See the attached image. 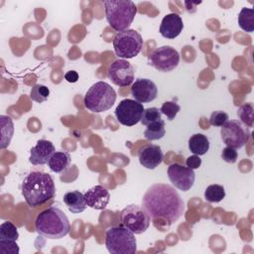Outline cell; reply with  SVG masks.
Segmentation results:
<instances>
[{
    "label": "cell",
    "instance_id": "cell-1",
    "mask_svg": "<svg viewBox=\"0 0 254 254\" xmlns=\"http://www.w3.org/2000/svg\"><path fill=\"white\" fill-rule=\"evenodd\" d=\"M142 206L153 219L176 222L183 214L185 203L179 192L170 185L154 184L145 192Z\"/></svg>",
    "mask_w": 254,
    "mask_h": 254
},
{
    "label": "cell",
    "instance_id": "cell-2",
    "mask_svg": "<svg viewBox=\"0 0 254 254\" xmlns=\"http://www.w3.org/2000/svg\"><path fill=\"white\" fill-rule=\"evenodd\" d=\"M22 194L31 207H37L56 194V187L53 178L42 171L30 172L22 182Z\"/></svg>",
    "mask_w": 254,
    "mask_h": 254
},
{
    "label": "cell",
    "instance_id": "cell-3",
    "mask_svg": "<svg viewBox=\"0 0 254 254\" xmlns=\"http://www.w3.org/2000/svg\"><path fill=\"white\" fill-rule=\"evenodd\" d=\"M35 228L40 235L46 238L61 239L69 232L70 224L62 209L51 206L37 215Z\"/></svg>",
    "mask_w": 254,
    "mask_h": 254
},
{
    "label": "cell",
    "instance_id": "cell-4",
    "mask_svg": "<svg viewBox=\"0 0 254 254\" xmlns=\"http://www.w3.org/2000/svg\"><path fill=\"white\" fill-rule=\"evenodd\" d=\"M103 5L110 27L117 32L128 30L137 13L135 3L130 0H106Z\"/></svg>",
    "mask_w": 254,
    "mask_h": 254
},
{
    "label": "cell",
    "instance_id": "cell-5",
    "mask_svg": "<svg viewBox=\"0 0 254 254\" xmlns=\"http://www.w3.org/2000/svg\"><path fill=\"white\" fill-rule=\"evenodd\" d=\"M116 100V92L105 81H97L86 91L83 103L85 107L95 113L110 109Z\"/></svg>",
    "mask_w": 254,
    "mask_h": 254
},
{
    "label": "cell",
    "instance_id": "cell-6",
    "mask_svg": "<svg viewBox=\"0 0 254 254\" xmlns=\"http://www.w3.org/2000/svg\"><path fill=\"white\" fill-rule=\"evenodd\" d=\"M105 246L111 254H134L137 242L134 233L125 226H113L105 232Z\"/></svg>",
    "mask_w": 254,
    "mask_h": 254
},
{
    "label": "cell",
    "instance_id": "cell-7",
    "mask_svg": "<svg viewBox=\"0 0 254 254\" xmlns=\"http://www.w3.org/2000/svg\"><path fill=\"white\" fill-rule=\"evenodd\" d=\"M142 48V36L132 29L118 32L113 39L114 52L117 57L123 60L136 57L141 52Z\"/></svg>",
    "mask_w": 254,
    "mask_h": 254
},
{
    "label": "cell",
    "instance_id": "cell-8",
    "mask_svg": "<svg viewBox=\"0 0 254 254\" xmlns=\"http://www.w3.org/2000/svg\"><path fill=\"white\" fill-rule=\"evenodd\" d=\"M121 222L134 234H141L148 229L151 217L143 206L129 204L121 211Z\"/></svg>",
    "mask_w": 254,
    "mask_h": 254
},
{
    "label": "cell",
    "instance_id": "cell-9",
    "mask_svg": "<svg viewBox=\"0 0 254 254\" xmlns=\"http://www.w3.org/2000/svg\"><path fill=\"white\" fill-rule=\"evenodd\" d=\"M220 134L226 146L240 149L248 142L251 133L249 127L243 125L240 121L228 120L221 126Z\"/></svg>",
    "mask_w": 254,
    "mask_h": 254
},
{
    "label": "cell",
    "instance_id": "cell-10",
    "mask_svg": "<svg viewBox=\"0 0 254 254\" xmlns=\"http://www.w3.org/2000/svg\"><path fill=\"white\" fill-rule=\"evenodd\" d=\"M149 64L159 71L169 72L180 64V55L171 46H162L155 49L148 58Z\"/></svg>",
    "mask_w": 254,
    "mask_h": 254
},
{
    "label": "cell",
    "instance_id": "cell-11",
    "mask_svg": "<svg viewBox=\"0 0 254 254\" xmlns=\"http://www.w3.org/2000/svg\"><path fill=\"white\" fill-rule=\"evenodd\" d=\"M143 112V104L130 98L121 100L115 108V116L119 123L124 126L136 125L141 121Z\"/></svg>",
    "mask_w": 254,
    "mask_h": 254
},
{
    "label": "cell",
    "instance_id": "cell-12",
    "mask_svg": "<svg viewBox=\"0 0 254 254\" xmlns=\"http://www.w3.org/2000/svg\"><path fill=\"white\" fill-rule=\"evenodd\" d=\"M108 78L119 87H126L134 80V67L126 60L114 61L107 70Z\"/></svg>",
    "mask_w": 254,
    "mask_h": 254
},
{
    "label": "cell",
    "instance_id": "cell-13",
    "mask_svg": "<svg viewBox=\"0 0 254 254\" xmlns=\"http://www.w3.org/2000/svg\"><path fill=\"white\" fill-rule=\"evenodd\" d=\"M168 177L175 188L183 191L190 190L195 180L193 170L178 163H173L168 167Z\"/></svg>",
    "mask_w": 254,
    "mask_h": 254
},
{
    "label": "cell",
    "instance_id": "cell-14",
    "mask_svg": "<svg viewBox=\"0 0 254 254\" xmlns=\"http://www.w3.org/2000/svg\"><path fill=\"white\" fill-rule=\"evenodd\" d=\"M131 94L138 102L148 103L156 99L158 88L151 79L138 78L131 86Z\"/></svg>",
    "mask_w": 254,
    "mask_h": 254
},
{
    "label": "cell",
    "instance_id": "cell-15",
    "mask_svg": "<svg viewBox=\"0 0 254 254\" xmlns=\"http://www.w3.org/2000/svg\"><path fill=\"white\" fill-rule=\"evenodd\" d=\"M138 158L143 167L149 170H154L163 162L164 154L160 146L149 144L139 150Z\"/></svg>",
    "mask_w": 254,
    "mask_h": 254
},
{
    "label": "cell",
    "instance_id": "cell-16",
    "mask_svg": "<svg viewBox=\"0 0 254 254\" xmlns=\"http://www.w3.org/2000/svg\"><path fill=\"white\" fill-rule=\"evenodd\" d=\"M56 152V148L51 141L39 140L35 147L30 151V162L34 166H42L48 164L49 160Z\"/></svg>",
    "mask_w": 254,
    "mask_h": 254
},
{
    "label": "cell",
    "instance_id": "cell-17",
    "mask_svg": "<svg viewBox=\"0 0 254 254\" xmlns=\"http://www.w3.org/2000/svg\"><path fill=\"white\" fill-rule=\"evenodd\" d=\"M86 204L94 209H104L110 199L109 190L103 186H94L84 193Z\"/></svg>",
    "mask_w": 254,
    "mask_h": 254
},
{
    "label": "cell",
    "instance_id": "cell-18",
    "mask_svg": "<svg viewBox=\"0 0 254 254\" xmlns=\"http://www.w3.org/2000/svg\"><path fill=\"white\" fill-rule=\"evenodd\" d=\"M184 23L182 17L177 13L167 14L160 25V34L166 39H175L183 31Z\"/></svg>",
    "mask_w": 254,
    "mask_h": 254
},
{
    "label": "cell",
    "instance_id": "cell-19",
    "mask_svg": "<svg viewBox=\"0 0 254 254\" xmlns=\"http://www.w3.org/2000/svg\"><path fill=\"white\" fill-rule=\"evenodd\" d=\"M63 199L68 210L72 213H80L84 211L87 205L84 194L79 190H71L65 192Z\"/></svg>",
    "mask_w": 254,
    "mask_h": 254
},
{
    "label": "cell",
    "instance_id": "cell-20",
    "mask_svg": "<svg viewBox=\"0 0 254 254\" xmlns=\"http://www.w3.org/2000/svg\"><path fill=\"white\" fill-rule=\"evenodd\" d=\"M70 155L65 151H58L53 154L48 162L50 170L54 173H62L65 171L70 164Z\"/></svg>",
    "mask_w": 254,
    "mask_h": 254
},
{
    "label": "cell",
    "instance_id": "cell-21",
    "mask_svg": "<svg viewBox=\"0 0 254 254\" xmlns=\"http://www.w3.org/2000/svg\"><path fill=\"white\" fill-rule=\"evenodd\" d=\"M189 149L191 153L197 156L204 155L209 149L208 138L200 133L193 134L189 139Z\"/></svg>",
    "mask_w": 254,
    "mask_h": 254
},
{
    "label": "cell",
    "instance_id": "cell-22",
    "mask_svg": "<svg viewBox=\"0 0 254 254\" xmlns=\"http://www.w3.org/2000/svg\"><path fill=\"white\" fill-rule=\"evenodd\" d=\"M165 134H166L165 121L162 119L148 124L147 128L144 131V137L150 141L162 139L165 136Z\"/></svg>",
    "mask_w": 254,
    "mask_h": 254
},
{
    "label": "cell",
    "instance_id": "cell-23",
    "mask_svg": "<svg viewBox=\"0 0 254 254\" xmlns=\"http://www.w3.org/2000/svg\"><path fill=\"white\" fill-rule=\"evenodd\" d=\"M1 149H5L11 142L14 133V125L11 117L1 115Z\"/></svg>",
    "mask_w": 254,
    "mask_h": 254
},
{
    "label": "cell",
    "instance_id": "cell-24",
    "mask_svg": "<svg viewBox=\"0 0 254 254\" xmlns=\"http://www.w3.org/2000/svg\"><path fill=\"white\" fill-rule=\"evenodd\" d=\"M239 27L248 33L254 31V9L243 7L238 14Z\"/></svg>",
    "mask_w": 254,
    "mask_h": 254
},
{
    "label": "cell",
    "instance_id": "cell-25",
    "mask_svg": "<svg viewBox=\"0 0 254 254\" xmlns=\"http://www.w3.org/2000/svg\"><path fill=\"white\" fill-rule=\"evenodd\" d=\"M237 116L243 125L252 127L254 124V108L252 103L247 102L242 104L237 110Z\"/></svg>",
    "mask_w": 254,
    "mask_h": 254
},
{
    "label": "cell",
    "instance_id": "cell-26",
    "mask_svg": "<svg viewBox=\"0 0 254 254\" xmlns=\"http://www.w3.org/2000/svg\"><path fill=\"white\" fill-rule=\"evenodd\" d=\"M225 196L224 188L220 185H210L204 190V198L208 202H219Z\"/></svg>",
    "mask_w": 254,
    "mask_h": 254
},
{
    "label": "cell",
    "instance_id": "cell-27",
    "mask_svg": "<svg viewBox=\"0 0 254 254\" xmlns=\"http://www.w3.org/2000/svg\"><path fill=\"white\" fill-rule=\"evenodd\" d=\"M19 237L17 227L10 221H5L0 225V239L1 240H14Z\"/></svg>",
    "mask_w": 254,
    "mask_h": 254
},
{
    "label": "cell",
    "instance_id": "cell-28",
    "mask_svg": "<svg viewBox=\"0 0 254 254\" xmlns=\"http://www.w3.org/2000/svg\"><path fill=\"white\" fill-rule=\"evenodd\" d=\"M50 95V89L44 84L37 83L35 84L30 92V97L33 101H36L38 103H42L48 99Z\"/></svg>",
    "mask_w": 254,
    "mask_h": 254
},
{
    "label": "cell",
    "instance_id": "cell-29",
    "mask_svg": "<svg viewBox=\"0 0 254 254\" xmlns=\"http://www.w3.org/2000/svg\"><path fill=\"white\" fill-rule=\"evenodd\" d=\"M162 119V113L161 110L157 107H149L144 109L142 118H141V123L145 126H147L148 124L155 122L157 120Z\"/></svg>",
    "mask_w": 254,
    "mask_h": 254
},
{
    "label": "cell",
    "instance_id": "cell-30",
    "mask_svg": "<svg viewBox=\"0 0 254 254\" xmlns=\"http://www.w3.org/2000/svg\"><path fill=\"white\" fill-rule=\"evenodd\" d=\"M160 110H161V113L166 115L169 120H173L177 116L178 112L181 110V107L178 103L174 101H166L163 103Z\"/></svg>",
    "mask_w": 254,
    "mask_h": 254
},
{
    "label": "cell",
    "instance_id": "cell-31",
    "mask_svg": "<svg viewBox=\"0 0 254 254\" xmlns=\"http://www.w3.org/2000/svg\"><path fill=\"white\" fill-rule=\"evenodd\" d=\"M226 121H228V114L224 111H213L209 117V123L212 126L221 127Z\"/></svg>",
    "mask_w": 254,
    "mask_h": 254
},
{
    "label": "cell",
    "instance_id": "cell-32",
    "mask_svg": "<svg viewBox=\"0 0 254 254\" xmlns=\"http://www.w3.org/2000/svg\"><path fill=\"white\" fill-rule=\"evenodd\" d=\"M0 248L3 254H18L19 247L16 241L14 240H1L0 239Z\"/></svg>",
    "mask_w": 254,
    "mask_h": 254
},
{
    "label": "cell",
    "instance_id": "cell-33",
    "mask_svg": "<svg viewBox=\"0 0 254 254\" xmlns=\"http://www.w3.org/2000/svg\"><path fill=\"white\" fill-rule=\"evenodd\" d=\"M237 157H238V154H237L236 149H234V148H231V147L226 146V147L222 150L221 158H222V160H223L224 162H226V163H230V164L235 163L236 160H237Z\"/></svg>",
    "mask_w": 254,
    "mask_h": 254
},
{
    "label": "cell",
    "instance_id": "cell-34",
    "mask_svg": "<svg viewBox=\"0 0 254 254\" xmlns=\"http://www.w3.org/2000/svg\"><path fill=\"white\" fill-rule=\"evenodd\" d=\"M186 165H187V167H189L191 170L198 169L201 165V159L199 158V156L193 154L192 156H190V157L187 158Z\"/></svg>",
    "mask_w": 254,
    "mask_h": 254
},
{
    "label": "cell",
    "instance_id": "cell-35",
    "mask_svg": "<svg viewBox=\"0 0 254 254\" xmlns=\"http://www.w3.org/2000/svg\"><path fill=\"white\" fill-rule=\"evenodd\" d=\"M64 78L66 81L68 82H76L78 80V73L75 70H68L65 74H64Z\"/></svg>",
    "mask_w": 254,
    "mask_h": 254
}]
</instances>
